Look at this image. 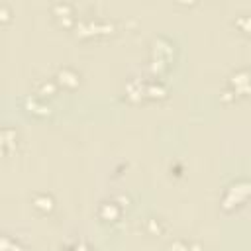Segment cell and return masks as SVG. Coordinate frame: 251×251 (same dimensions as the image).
Instances as JSON below:
<instances>
[{"mask_svg": "<svg viewBox=\"0 0 251 251\" xmlns=\"http://www.w3.org/2000/svg\"><path fill=\"white\" fill-rule=\"evenodd\" d=\"M53 10H59L57 12V18H69L71 12H73V6H69V4H55Z\"/></svg>", "mask_w": 251, "mask_h": 251, "instance_id": "13", "label": "cell"}, {"mask_svg": "<svg viewBox=\"0 0 251 251\" xmlns=\"http://www.w3.org/2000/svg\"><path fill=\"white\" fill-rule=\"evenodd\" d=\"M122 204H118L116 200H110V202H102L100 208H98V216L104 220V222H116L122 214Z\"/></svg>", "mask_w": 251, "mask_h": 251, "instance_id": "4", "label": "cell"}, {"mask_svg": "<svg viewBox=\"0 0 251 251\" xmlns=\"http://www.w3.org/2000/svg\"><path fill=\"white\" fill-rule=\"evenodd\" d=\"M31 204H33V208H35L37 212H41V214H49V212L55 208V200H53V196L47 194V192H37V194L31 198Z\"/></svg>", "mask_w": 251, "mask_h": 251, "instance_id": "5", "label": "cell"}, {"mask_svg": "<svg viewBox=\"0 0 251 251\" xmlns=\"http://www.w3.org/2000/svg\"><path fill=\"white\" fill-rule=\"evenodd\" d=\"M227 90L235 98L251 94V73L247 69H237L235 73H231L227 78Z\"/></svg>", "mask_w": 251, "mask_h": 251, "instance_id": "2", "label": "cell"}, {"mask_svg": "<svg viewBox=\"0 0 251 251\" xmlns=\"http://www.w3.org/2000/svg\"><path fill=\"white\" fill-rule=\"evenodd\" d=\"M167 251H190V245L184 243V241H173V243L167 247Z\"/></svg>", "mask_w": 251, "mask_h": 251, "instance_id": "14", "label": "cell"}, {"mask_svg": "<svg viewBox=\"0 0 251 251\" xmlns=\"http://www.w3.org/2000/svg\"><path fill=\"white\" fill-rule=\"evenodd\" d=\"M33 88H35V96H39V98H45V96H53L55 94V84L51 80H37L33 84Z\"/></svg>", "mask_w": 251, "mask_h": 251, "instance_id": "9", "label": "cell"}, {"mask_svg": "<svg viewBox=\"0 0 251 251\" xmlns=\"http://www.w3.org/2000/svg\"><path fill=\"white\" fill-rule=\"evenodd\" d=\"M143 229H145L149 235H161L163 229H165V226H163V222H161L159 218H147L145 224H143Z\"/></svg>", "mask_w": 251, "mask_h": 251, "instance_id": "10", "label": "cell"}, {"mask_svg": "<svg viewBox=\"0 0 251 251\" xmlns=\"http://www.w3.org/2000/svg\"><path fill=\"white\" fill-rule=\"evenodd\" d=\"M251 196V180L249 178H237L235 182H231L226 192H224V198H222V208L226 212L233 210L235 206L243 204L247 198Z\"/></svg>", "mask_w": 251, "mask_h": 251, "instance_id": "1", "label": "cell"}, {"mask_svg": "<svg viewBox=\"0 0 251 251\" xmlns=\"http://www.w3.org/2000/svg\"><path fill=\"white\" fill-rule=\"evenodd\" d=\"M2 251H25V247L20 241H10V237L6 235L2 241Z\"/></svg>", "mask_w": 251, "mask_h": 251, "instance_id": "12", "label": "cell"}, {"mask_svg": "<svg viewBox=\"0 0 251 251\" xmlns=\"http://www.w3.org/2000/svg\"><path fill=\"white\" fill-rule=\"evenodd\" d=\"M16 143H18V133H16V129L4 127V129H2V151L8 155V153H10V147L16 145Z\"/></svg>", "mask_w": 251, "mask_h": 251, "instance_id": "8", "label": "cell"}, {"mask_svg": "<svg viewBox=\"0 0 251 251\" xmlns=\"http://www.w3.org/2000/svg\"><path fill=\"white\" fill-rule=\"evenodd\" d=\"M235 25L245 33V35H251V14H239L235 18Z\"/></svg>", "mask_w": 251, "mask_h": 251, "instance_id": "11", "label": "cell"}, {"mask_svg": "<svg viewBox=\"0 0 251 251\" xmlns=\"http://www.w3.org/2000/svg\"><path fill=\"white\" fill-rule=\"evenodd\" d=\"M145 94L151 98H163L167 94V86L161 80H149L145 82Z\"/></svg>", "mask_w": 251, "mask_h": 251, "instance_id": "6", "label": "cell"}, {"mask_svg": "<svg viewBox=\"0 0 251 251\" xmlns=\"http://www.w3.org/2000/svg\"><path fill=\"white\" fill-rule=\"evenodd\" d=\"M78 82H80V75L75 69H69V67L59 69V73H57V84H61L63 88L73 90V88L78 86Z\"/></svg>", "mask_w": 251, "mask_h": 251, "instance_id": "3", "label": "cell"}, {"mask_svg": "<svg viewBox=\"0 0 251 251\" xmlns=\"http://www.w3.org/2000/svg\"><path fill=\"white\" fill-rule=\"evenodd\" d=\"M24 106H25L29 112H33V114H39V116H45V114H49V108H47L43 102H39V100H37V96H27V98L24 100Z\"/></svg>", "mask_w": 251, "mask_h": 251, "instance_id": "7", "label": "cell"}]
</instances>
